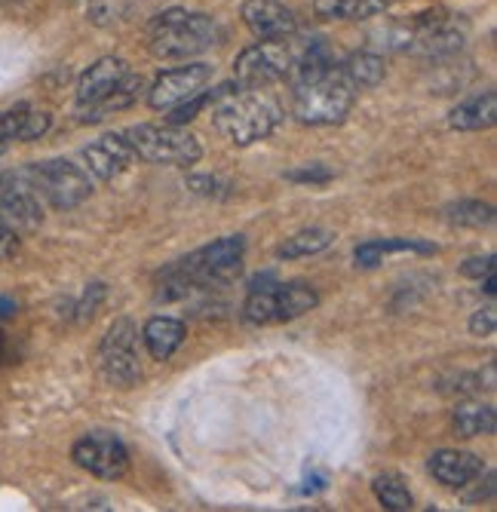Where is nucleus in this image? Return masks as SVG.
<instances>
[{"label":"nucleus","instance_id":"f257e3e1","mask_svg":"<svg viewBox=\"0 0 497 512\" xmlns=\"http://www.w3.org/2000/svg\"><path fill=\"white\" fill-rule=\"evenodd\" d=\"M243 258H246V240L240 234L221 237L185 258H178L175 264H169L163 270L160 298H185L194 289L231 283L243 270Z\"/></svg>","mask_w":497,"mask_h":512},{"label":"nucleus","instance_id":"f03ea898","mask_svg":"<svg viewBox=\"0 0 497 512\" xmlns=\"http://www.w3.org/2000/svg\"><path fill=\"white\" fill-rule=\"evenodd\" d=\"M283 120L280 102L264 89L228 86L212 102V126L221 138L237 148H249L267 138Z\"/></svg>","mask_w":497,"mask_h":512},{"label":"nucleus","instance_id":"7ed1b4c3","mask_svg":"<svg viewBox=\"0 0 497 512\" xmlns=\"http://www.w3.org/2000/svg\"><path fill=\"white\" fill-rule=\"evenodd\" d=\"M221 40V28L206 13L163 10L148 25V50L160 62H188Z\"/></svg>","mask_w":497,"mask_h":512},{"label":"nucleus","instance_id":"20e7f679","mask_svg":"<svg viewBox=\"0 0 497 512\" xmlns=\"http://www.w3.org/2000/svg\"><path fill=\"white\" fill-rule=\"evenodd\" d=\"M353 102L356 89L338 74V68H329L326 74L295 83L292 114L304 126H335L347 120Z\"/></svg>","mask_w":497,"mask_h":512},{"label":"nucleus","instance_id":"39448f33","mask_svg":"<svg viewBox=\"0 0 497 512\" xmlns=\"http://www.w3.org/2000/svg\"><path fill=\"white\" fill-rule=\"evenodd\" d=\"M123 138L135 151V157L154 166L191 169L203 157L197 135L178 123H139V126L123 129Z\"/></svg>","mask_w":497,"mask_h":512},{"label":"nucleus","instance_id":"423d86ee","mask_svg":"<svg viewBox=\"0 0 497 512\" xmlns=\"http://www.w3.org/2000/svg\"><path fill=\"white\" fill-rule=\"evenodd\" d=\"M320 304L313 286L307 283H255L243 304V319L249 325H280L310 313Z\"/></svg>","mask_w":497,"mask_h":512},{"label":"nucleus","instance_id":"0eeeda50","mask_svg":"<svg viewBox=\"0 0 497 512\" xmlns=\"http://www.w3.org/2000/svg\"><path fill=\"white\" fill-rule=\"evenodd\" d=\"M22 175L28 178L34 194L59 212L77 209L80 203L89 200V194H93V178H89V172L71 160L31 163L28 169H22Z\"/></svg>","mask_w":497,"mask_h":512},{"label":"nucleus","instance_id":"6e6552de","mask_svg":"<svg viewBox=\"0 0 497 512\" xmlns=\"http://www.w3.org/2000/svg\"><path fill=\"white\" fill-rule=\"evenodd\" d=\"M295 59H298V43L292 37L258 40V43L246 46L234 62L237 86L264 89L270 83H280V80L292 77Z\"/></svg>","mask_w":497,"mask_h":512},{"label":"nucleus","instance_id":"1a4fd4ad","mask_svg":"<svg viewBox=\"0 0 497 512\" xmlns=\"http://www.w3.org/2000/svg\"><path fill=\"white\" fill-rule=\"evenodd\" d=\"M139 329L132 319H114L99 344V368L108 384L114 387H135L142 381L139 365Z\"/></svg>","mask_w":497,"mask_h":512},{"label":"nucleus","instance_id":"9d476101","mask_svg":"<svg viewBox=\"0 0 497 512\" xmlns=\"http://www.w3.org/2000/svg\"><path fill=\"white\" fill-rule=\"evenodd\" d=\"M71 457L80 470L105 482H117L129 473V451L114 433H86L74 442Z\"/></svg>","mask_w":497,"mask_h":512},{"label":"nucleus","instance_id":"9b49d317","mask_svg":"<svg viewBox=\"0 0 497 512\" xmlns=\"http://www.w3.org/2000/svg\"><path fill=\"white\" fill-rule=\"evenodd\" d=\"M405 50L424 56V59H442L458 53L464 46V25H458L448 13H427L415 19L402 37Z\"/></svg>","mask_w":497,"mask_h":512},{"label":"nucleus","instance_id":"f8f14e48","mask_svg":"<svg viewBox=\"0 0 497 512\" xmlns=\"http://www.w3.org/2000/svg\"><path fill=\"white\" fill-rule=\"evenodd\" d=\"M0 221L16 234H31L43 224L40 197L22 172H0Z\"/></svg>","mask_w":497,"mask_h":512},{"label":"nucleus","instance_id":"ddd939ff","mask_svg":"<svg viewBox=\"0 0 497 512\" xmlns=\"http://www.w3.org/2000/svg\"><path fill=\"white\" fill-rule=\"evenodd\" d=\"M212 65L194 62V65H182V68H172L163 71L151 86H148V105L154 111H172L175 105H182L188 99H194L197 92L206 89V83L212 80Z\"/></svg>","mask_w":497,"mask_h":512},{"label":"nucleus","instance_id":"4468645a","mask_svg":"<svg viewBox=\"0 0 497 512\" xmlns=\"http://www.w3.org/2000/svg\"><path fill=\"white\" fill-rule=\"evenodd\" d=\"M240 16L243 25L258 40H280L298 34V16L286 4H280V0H246Z\"/></svg>","mask_w":497,"mask_h":512},{"label":"nucleus","instance_id":"2eb2a0df","mask_svg":"<svg viewBox=\"0 0 497 512\" xmlns=\"http://www.w3.org/2000/svg\"><path fill=\"white\" fill-rule=\"evenodd\" d=\"M135 160H139V157H135V151L129 148L123 132H108V135L99 138V142L83 148V163H86V169L93 172L99 181L120 178Z\"/></svg>","mask_w":497,"mask_h":512},{"label":"nucleus","instance_id":"dca6fc26","mask_svg":"<svg viewBox=\"0 0 497 512\" xmlns=\"http://www.w3.org/2000/svg\"><path fill=\"white\" fill-rule=\"evenodd\" d=\"M427 470L436 482H442L445 488H467L473 485L482 473L485 463L479 454L473 451H458V448H442L427 460Z\"/></svg>","mask_w":497,"mask_h":512},{"label":"nucleus","instance_id":"f3484780","mask_svg":"<svg viewBox=\"0 0 497 512\" xmlns=\"http://www.w3.org/2000/svg\"><path fill=\"white\" fill-rule=\"evenodd\" d=\"M126 74H129V65L117 56H105L96 65H89L77 80V108H89L102 102L105 96H111L126 80Z\"/></svg>","mask_w":497,"mask_h":512},{"label":"nucleus","instance_id":"a211bd4d","mask_svg":"<svg viewBox=\"0 0 497 512\" xmlns=\"http://www.w3.org/2000/svg\"><path fill=\"white\" fill-rule=\"evenodd\" d=\"M50 126H53V117L47 111H37L28 105H19V108H10L0 114V138H4L7 145L34 142V138L47 135Z\"/></svg>","mask_w":497,"mask_h":512},{"label":"nucleus","instance_id":"6ab92c4d","mask_svg":"<svg viewBox=\"0 0 497 512\" xmlns=\"http://www.w3.org/2000/svg\"><path fill=\"white\" fill-rule=\"evenodd\" d=\"M145 77L142 74H126V80L111 92V96H105L102 102H96V105H89V108H77L80 111V120L83 123H99V120H105V117H111V114H117V111H126V108H132L135 102H139L142 96H145Z\"/></svg>","mask_w":497,"mask_h":512},{"label":"nucleus","instance_id":"aec40b11","mask_svg":"<svg viewBox=\"0 0 497 512\" xmlns=\"http://www.w3.org/2000/svg\"><path fill=\"white\" fill-rule=\"evenodd\" d=\"M185 322L182 319H172V316H154L145 322V329H142V341L151 353V359L157 362H166L178 347L185 344Z\"/></svg>","mask_w":497,"mask_h":512},{"label":"nucleus","instance_id":"412c9836","mask_svg":"<svg viewBox=\"0 0 497 512\" xmlns=\"http://www.w3.org/2000/svg\"><path fill=\"white\" fill-rule=\"evenodd\" d=\"M494 120H497V92L494 89L461 102L448 114V126L458 132H482V129H491Z\"/></svg>","mask_w":497,"mask_h":512},{"label":"nucleus","instance_id":"4be33fe9","mask_svg":"<svg viewBox=\"0 0 497 512\" xmlns=\"http://www.w3.org/2000/svg\"><path fill=\"white\" fill-rule=\"evenodd\" d=\"M451 427L458 436L473 439V436H491L497 430V411L485 402H458L455 414H451Z\"/></svg>","mask_w":497,"mask_h":512},{"label":"nucleus","instance_id":"5701e85b","mask_svg":"<svg viewBox=\"0 0 497 512\" xmlns=\"http://www.w3.org/2000/svg\"><path fill=\"white\" fill-rule=\"evenodd\" d=\"M338 74L359 92V89H372V86H378V83L387 77V65H384V59H381L378 53L363 50V53L347 56V59L338 65Z\"/></svg>","mask_w":497,"mask_h":512},{"label":"nucleus","instance_id":"b1692460","mask_svg":"<svg viewBox=\"0 0 497 512\" xmlns=\"http://www.w3.org/2000/svg\"><path fill=\"white\" fill-rule=\"evenodd\" d=\"M393 0H313V13L335 22H359L384 13Z\"/></svg>","mask_w":497,"mask_h":512},{"label":"nucleus","instance_id":"393cba45","mask_svg":"<svg viewBox=\"0 0 497 512\" xmlns=\"http://www.w3.org/2000/svg\"><path fill=\"white\" fill-rule=\"evenodd\" d=\"M393 252H421V255H433L436 246L433 243H424V240H372V243H363L356 246L353 258H356V267H378L387 255Z\"/></svg>","mask_w":497,"mask_h":512},{"label":"nucleus","instance_id":"a878e982","mask_svg":"<svg viewBox=\"0 0 497 512\" xmlns=\"http://www.w3.org/2000/svg\"><path fill=\"white\" fill-rule=\"evenodd\" d=\"M335 243V234L326 227H307V230H298V234H292L286 243H280L277 255L292 261V258H307V255H320L326 252L329 246Z\"/></svg>","mask_w":497,"mask_h":512},{"label":"nucleus","instance_id":"bb28decb","mask_svg":"<svg viewBox=\"0 0 497 512\" xmlns=\"http://www.w3.org/2000/svg\"><path fill=\"white\" fill-rule=\"evenodd\" d=\"M372 491H375L378 503H381L387 512H409V509L415 506L409 485H405L402 476H396V473H381V476H375Z\"/></svg>","mask_w":497,"mask_h":512},{"label":"nucleus","instance_id":"cd10ccee","mask_svg":"<svg viewBox=\"0 0 497 512\" xmlns=\"http://www.w3.org/2000/svg\"><path fill=\"white\" fill-rule=\"evenodd\" d=\"M445 221L455 227H488L494 221V206L482 200H461L445 206Z\"/></svg>","mask_w":497,"mask_h":512},{"label":"nucleus","instance_id":"c85d7f7f","mask_svg":"<svg viewBox=\"0 0 497 512\" xmlns=\"http://www.w3.org/2000/svg\"><path fill=\"white\" fill-rule=\"evenodd\" d=\"M129 10H132V0H93V4L86 7V19L99 28H111L129 19Z\"/></svg>","mask_w":497,"mask_h":512},{"label":"nucleus","instance_id":"c756f323","mask_svg":"<svg viewBox=\"0 0 497 512\" xmlns=\"http://www.w3.org/2000/svg\"><path fill=\"white\" fill-rule=\"evenodd\" d=\"M494 329H497V310H494V304H485V307L476 310L473 319H470V335H476V338H491Z\"/></svg>","mask_w":497,"mask_h":512},{"label":"nucleus","instance_id":"7c9ffc66","mask_svg":"<svg viewBox=\"0 0 497 512\" xmlns=\"http://www.w3.org/2000/svg\"><path fill=\"white\" fill-rule=\"evenodd\" d=\"M286 178H289V181H298V184H326V181L332 178V169H326V166H320V163H313V166H307V169H292V172H286Z\"/></svg>","mask_w":497,"mask_h":512},{"label":"nucleus","instance_id":"2f4dec72","mask_svg":"<svg viewBox=\"0 0 497 512\" xmlns=\"http://www.w3.org/2000/svg\"><path fill=\"white\" fill-rule=\"evenodd\" d=\"M494 267H497L494 255H482V258H467V261L461 264V273H464V276H473V279H485V276L494 273Z\"/></svg>","mask_w":497,"mask_h":512},{"label":"nucleus","instance_id":"473e14b6","mask_svg":"<svg viewBox=\"0 0 497 512\" xmlns=\"http://www.w3.org/2000/svg\"><path fill=\"white\" fill-rule=\"evenodd\" d=\"M16 255H19V234L0 221V258H16Z\"/></svg>","mask_w":497,"mask_h":512},{"label":"nucleus","instance_id":"72a5a7b5","mask_svg":"<svg viewBox=\"0 0 497 512\" xmlns=\"http://www.w3.org/2000/svg\"><path fill=\"white\" fill-rule=\"evenodd\" d=\"M16 313V304L10 301V298H0V319H7V316H13Z\"/></svg>","mask_w":497,"mask_h":512},{"label":"nucleus","instance_id":"f704fd0d","mask_svg":"<svg viewBox=\"0 0 497 512\" xmlns=\"http://www.w3.org/2000/svg\"><path fill=\"white\" fill-rule=\"evenodd\" d=\"M7 148H10V145L4 142V138H0V157H4V154H7Z\"/></svg>","mask_w":497,"mask_h":512},{"label":"nucleus","instance_id":"c9c22d12","mask_svg":"<svg viewBox=\"0 0 497 512\" xmlns=\"http://www.w3.org/2000/svg\"><path fill=\"white\" fill-rule=\"evenodd\" d=\"M0 347H4V338H0Z\"/></svg>","mask_w":497,"mask_h":512}]
</instances>
